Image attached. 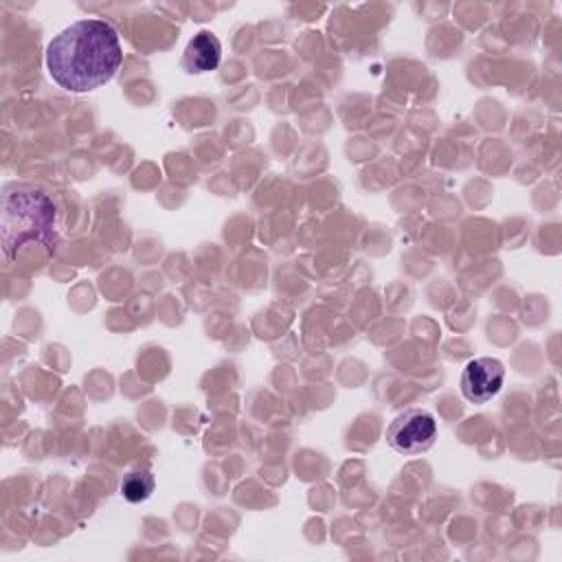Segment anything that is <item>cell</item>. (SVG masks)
Instances as JSON below:
<instances>
[{"mask_svg":"<svg viewBox=\"0 0 562 562\" xmlns=\"http://www.w3.org/2000/svg\"><path fill=\"white\" fill-rule=\"evenodd\" d=\"M505 382V367L501 360L483 356L465 364L461 373V393L472 404H485L498 395Z\"/></svg>","mask_w":562,"mask_h":562,"instance_id":"277c9868","label":"cell"},{"mask_svg":"<svg viewBox=\"0 0 562 562\" xmlns=\"http://www.w3.org/2000/svg\"><path fill=\"white\" fill-rule=\"evenodd\" d=\"M437 439V422L424 408L400 413L386 428V443L400 454H422Z\"/></svg>","mask_w":562,"mask_h":562,"instance_id":"3957f363","label":"cell"},{"mask_svg":"<svg viewBox=\"0 0 562 562\" xmlns=\"http://www.w3.org/2000/svg\"><path fill=\"white\" fill-rule=\"evenodd\" d=\"M123 64L116 29L99 18L77 20L46 46V68L68 92H90L114 79Z\"/></svg>","mask_w":562,"mask_h":562,"instance_id":"6da1fadb","label":"cell"},{"mask_svg":"<svg viewBox=\"0 0 562 562\" xmlns=\"http://www.w3.org/2000/svg\"><path fill=\"white\" fill-rule=\"evenodd\" d=\"M156 487V479L149 468H132L123 474L121 494L127 503H143L151 496Z\"/></svg>","mask_w":562,"mask_h":562,"instance_id":"8992f818","label":"cell"},{"mask_svg":"<svg viewBox=\"0 0 562 562\" xmlns=\"http://www.w3.org/2000/svg\"><path fill=\"white\" fill-rule=\"evenodd\" d=\"M2 241L7 257L26 244L55 246L57 211L53 200L33 187H13L2 198Z\"/></svg>","mask_w":562,"mask_h":562,"instance_id":"7a4b0ae2","label":"cell"},{"mask_svg":"<svg viewBox=\"0 0 562 562\" xmlns=\"http://www.w3.org/2000/svg\"><path fill=\"white\" fill-rule=\"evenodd\" d=\"M220 57H222L220 40L209 31H200L198 35H193V40L184 48L182 68L195 75L209 72L220 66Z\"/></svg>","mask_w":562,"mask_h":562,"instance_id":"5b68a950","label":"cell"}]
</instances>
